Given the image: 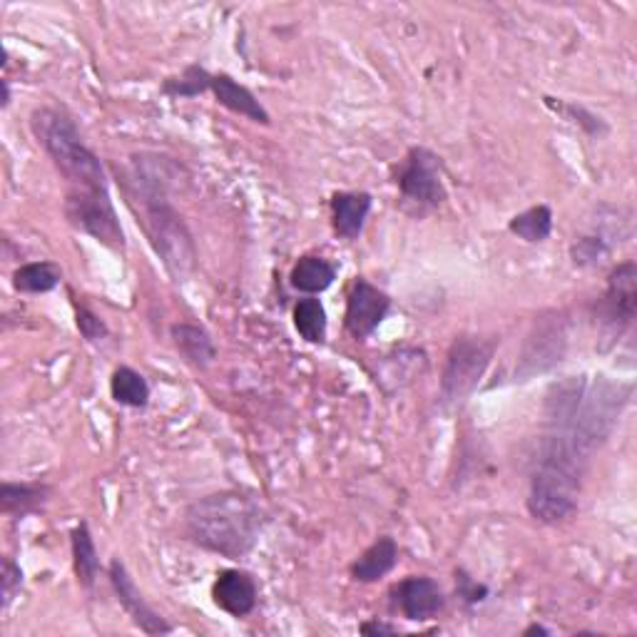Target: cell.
Masks as SVG:
<instances>
[{
	"mask_svg": "<svg viewBox=\"0 0 637 637\" xmlns=\"http://www.w3.org/2000/svg\"><path fill=\"white\" fill-rule=\"evenodd\" d=\"M180 164L162 155H135L130 160L125 192L132 208L140 204L142 230L152 250L172 276V282H188L198 266V246L182 220V214L170 202V190L180 182Z\"/></svg>",
	"mask_w": 637,
	"mask_h": 637,
	"instance_id": "obj_1",
	"label": "cell"
},
{
	"mask_svg": "<svg viewBox=\"0 0 637 637\" xmlns=\"http://www.w3.org/2000/svg\"><path fill=\"white\" fill-rule=\"evenodd\" d=\"M264 520V510L254 498L240 491H222L192 503L184 513V530L194 546L240 560L256 546Z\"/></svg>",
	"mask_w": 637,
	"mask_h": 637,
	"instance_id": "obj_2",
	"label": "cell"
},
{
	"mask_svg": "<svg viewBox=\"0 0 637 637\" xmlns=\"http://www.w3.org/2000/svg\"><path fill=\"white\" fill-rule=\"evenodd\" d=\"M30 130L38 145L48 152L68 190H110L108 172L100 158L82 142L75 122L63 110L40 108L30 115Z\"/></svg>",
	"mask_w": 637,
	"mask_h": 637,
	"instance_id": "obj_3",
	"label": "cell"
},
{
	"mask_svg": "<svg viewBox=\"0 0 637 637\" xmlns=\"http://www.w3.org/2000/svg\"><path fill=\"white\" fill-rule=\"evenodd\" d=\"M585 461L558 446L543 444L536 474L530 478L528 513L543 526H560L578 513Z\"/></svg>",
	"mask_w": 637,
	"mask_h": 637,
	"instance_id": "obj_4",
	"label": "cell"
},
{
	"mask_svg": "<svg viewBox=\"0 0 637 637\" xmlns=\"http://www.w3.org/2000/svg\"><path fill=\"white\" fill-rule=\"evenodd\" d=\"M496 338L476 334H461L454 338L446 354L444 376H441V401L446 406H464L476 394L481 378L486 376L493 354H496Z\"/></svg>",
	"mask_w": 637,
	"mask_h": 637,
	"instance_id": "obj_5",
	"label": "cell"
},
{
	"mask_svg": "<svg viewBox=\"0 0 637 637\" xmlns=\"http://www.w3.org/2000/svg\"><path fill=\"white\" fill-rule=\"evenodd\" d=\"M396 188L401 204L414 214L438 210L448 198L441 158L426 148H411L396 168Z\"/></svg>",
	"mask_w": 637,
	"mask_h": 637,
	"instance_id": "obj_6",
	"label": "cell"
},
{
	"mask_svg": "<svg viewBox=\"0 0 637 637\" xmlns=\"http://www.w3.org/2000/svg\"><path fill=\"white\" fill-rule=\"evenodd\" d=\"M65 218L82 234H88L112 252H125V230H122L110 190H68Z\"/></svg>",
	"mask_w": 637,
	"mask_h": 637,
	"instance_id": "obj_7",
	"label": "cell"
},
{
	"mask_svg": "<svg viewBox=\"0 0 637 637\" xmlns=\"http://www.w3.org/2000/svg\"><path fill=\"white\" fill-rule=\"evenodd\" d=\"M565 346H568V332H565L563 312L543 314L536 318L526 338V346H523L516 378L526 382L530 376L550 372L553 366L563 362Z\"/></svg>",
	"mask_w": 637,
	"mask_h": 637,
	"instance_id": "obj_8",
	"label": "cell"
},
{
	"mask_svg": "<svg viewBox=\"0 0 637 637\" xmlns=\"http://www.w3.org/2000/svg\"><path fill=\"white\" fill-rule=\"evenodd\" d=\"M637 314V266L623 262L608 276V290L600 302V326L610 342H620Z\"/></svg>",
	"mask_w": 637,
	"mask_h": 637,
	"instance_id": "obj_9",
	"label": "cell"
},
{
	"mask_svg": "<svg viewBox=\"0 0 637 637\" xmlns=\"http://www.w3.org/2000/svg\"><path fill=\"white\" fill-rule=\"evenodd\" d=\"M388 312H392V296L358 276L346 296L344 326L356 342H364V338L372 336L382 326Z\"/></svg>",
	"mask_w": 637,
	"mask_h": 637,
	"instance_id": "obj_10",
	"label": "cell"
},
{
	"mask_svg": "<svg viewBox=\"0 0 637 637\" xmlns=\"http://www.w3.org/2000/svg\"><path fill=\"white\" fill-rule=\"evenodd\" d=\"M108 578L112 590L118 595V603L125 608V613L130 615V620L135 623V628H140L145 635H170L174 633L172 625L162 618V615L148 605V600L142 598L140 588L132 580L130 570L125 568V563L120 558H112L108 565Z\"/></svg>",
	"mask_w": 637,
	"mask_h": 637,
	"instance_id": "obj_11",
	"label": "cell"
},
{
	"mask_svg": "<svg viewBox=\"0 0 637 637\" xmlns=\"http://www.w3.org/2000/svg\"><path fill=\"white\" fill-rule=\"evenodd\" d=\"M392 605L406 620L426 623L446 608V595L428 575H408L392 588Z\"/></svg>",
	"mask_w": 637,
	"mask_h": 637,
	"instance_id": "obj_12",
	"label": "cell"
},
{
	"mask_svg": "<svg viewBox=\"0 0 637 637\" xmlns=\"http://www.w3.org/2000/svg\"><path fill=\"white\" fill-rule=\"evenodd\" d=\"M212 600L220 610L232 615V618H246L256 608L260 588H256L252 573L228 568L220 570L212 583Z\"/></svg>",
	"mask_w": 637,
	"mask_h": 637,
	"instance_id": "obj_13",
	"label": "cell"
},
{
	"mask_svg": "<svg viewBox=\"0 0 637 637\" xmlns=\"http://www.w3.org/2000/svg\"><path fill=\"white\" fill-rule=\"evenodd\" d=\"M210 92L222 108H228L234 115H242L246 120L256 122V125H270L272 118L266 108L262 105L260 100H256L254 92L250 88L240 85L237 80L228 73H214L210 78Z\"/></svg>",
	"mask_w": 637,
	"mask_h": 637,
	"instance_id": "obj_14",
	"label": "cell"
},
{
	"mask_svg": "<svg viewBox=\"0 0 637 637\" xmlns=\"http://www.w3.org/2000/svg\"><path fill=\"white\" fill-rule=\"evenodd\" d=\"M374 208V200L368 192H336L328 210H332V228L342 240L354 242L362 237L368 212Z\"/></svg>",
	"mask_w": 637,
	"mask_h": 637,
	"instance_id": "obj_15",
	"label": "cell"
},
{
	"mask_svg": "<svg viewBox=\"0 0 637 637\" xmlns=\"http://www.w3.org/2000/svg\"><path fill=\"white\" fill-rule=\"evenodd\" d=\"M396 565H398V543L392 536H382L376 538L352 565H348V573H352V578L356 583L368 585L386 578Z\"/></svg>",
	"mask_w": 637,
	"mask_h": 637,
	"instance_id": "obj_16",
	"label": "cell"
},
{
	"mask_svg": "<svg viewBox=\"0 0 637 637\" xmlns=\"http://www.w3.org/2000/svg\"><path fill=\"white\" fill-rule=\"evenodd\" d=\"M53 488L46 483H13L6 481L0 486V513L6 518H26L30 513L46 508Z\"/></svg>",
	"mask_w": 637,
	"mask_h": 637,
	"instance_id": "obj_17",
	"label": "cell"
},
{
	"mask_svg": "<svg viewBox=\"0 0 637 637\" xmlns=\"http://www.w3.org/2000/svg\"><path fill=\"white\" fill-rule=\"evenodd\" d=\"M170 336L180 356L194 368H208L218 358V346H214L208 328L180 322L170 326Z\"/></svg>",
	"mask_w": 637,
	"mask_h": 637,
	"instance_id": "obj_18",
	"label": "cell"
},
{
	"mask_svg": "<svg viewBox=\"0 0 637 637\" xmlns=\"http://www.w3.org/2000/svg\"><path fill=\"white\" fill-rule=\"evenodd\" d=\"M70 546H73V568L78 575V583L82 590L92 593L100 575V556L92 540V533L88 520H80L78 526L70 530Z\"/></svg>",
	"mask_w": 637,
	"mask_h": 637,
	"instance_id": "obj_19",
	"label": "cell"
},
{
	"mask_svg": "<svg viewBox=\"0 0 637 637\" xmlns=\"http://www.w3.org/2000/svg\"><path fill=\"white\" fill-rule=\"evenodd\" d=\"M336 280V264L324 260V256H302L300 262L292 266L290 284L294 292H302L306 296L322 294Z\"/></svg>",
	"mask_w": 637,
	"mask_h": 637,
	"instance_id": "obj_20",
	"label": "cell"
},
{
	"mask_svg": "<svg viewBox=\"0 0 637 637\" xmlns=\"http://www.w3.org/2000/svg\"><path fill=\"white\" fill-rule=\"evenodd\" d=\"M63 282V270L55 262H28L13 272L18 294H48Z\"/></svg>",
	"mask_w": 637,
	"mask_h": 637,
	"instance_id": "obj_21",
	"label": "cell"
},
{
	"mask_svg": "<svg viewBox=\"0 0 637 637\" xmlns=\"http://www.w3.org/2000/svg\"><path fill=\"white\" fill-rule=\"evenodd\" d=\"M110 396L120 406L145 408L150 404V384L132 366H118L110 376Z\"/></svg>",
	"mask_w": 637,
	"mask_h": 637,
	"instance_id": "obj_22",
	"label": "cell"
},
{
	"mask_svg": "<svg viewBox=\"0 0 637 637\" xmlns=\"http://www.w3.org/2000/svg\"><path fill=\"white\" fill-rule=\"evenodd\" d=\"M294 328L306 344H324L326 342V332H328V318L322 300L316 296H304L294 304Z\"/></svg>",
	"mask_w": 637,
	"mask_h": 637,
	"instance_id": "obj_23",
	"label": "cell"
},
{
	"mask_svg": "<svg viewBox=\"0 0 637 637\" xmlns=\"http://www.w3.org/2000/svg\"><path fill=\"white\" fill-rule=\"evenodd\" d=\"M508 232L516 234L518 240L528 244H540L550 237L553 232V210L548 204H536V208H528L526 212L516 214L508 222Z\"/></svg>",
	"mask_w": 637,
	"mask_h": 637,
	"instance_id": "obj_24",
	"label": "cell"
},
{
	"mask_svg": "<svg viewBox=\"0 0 637 637\" xmlns=\"http://www.w3.org/2000/svg\"><path fill=\"white\" fill-rule=\"evenodd\" d=\"M210 78L212 73H208V68L188 65L180 75L162 82V92L170 98H198L202 92H210Z\"/></svg>",
	"mask_w": 637,
	"mask_h": 637,
	"instance_id": "obj_25",
	"label": "cell"
},
{
	"mask_svg": "<svg viewBox=\"0 0 637 637\" xmlns=\"http://www.w3.org/2000/svg\"><path fill=\"white\" fill-rule=\"evenodd\" d=\"M546 105L550 110L560 112L565 120L575 122V125H580L585 132H588L590 138H603L605 132H608V125H605V120L595 115V112L585 110L583 105H575V102H556L553 98H546Z\"/></svg>",
	"mask_w": 637,
	"mask_h": 637,
	"instance_id": "obj_26",
	"label": "cell"
},
{
	"mask_svg": "<svg viewBox=\"0 0 637 637\" xmlns=\"http://www.w3.org/2000/svg\"><path fill=\"white\" fill-rule=\"evenodd\" d=\"M610 254V244L600 234H585V237L575 240L570 246V260L580 270H588V266H598L605 256Z\"/></svg>",
	"mask_w": 637,
	"mask_h": 637,
	"instance_id": "obj_27",
	"label": "cell"
},
{
	"mask_svg": "<svg viewBox=\"0 0 637 637\" xmlns=\"http://www.w3.org/2000/svg\"><path fill=\"white\" fill-rule=\"evenodd\" d=\"M75 324H78V332L82 334V338H85V342H90V344H100L110 336L108 324L102 322L95 312H90L88 306L75 304Z\"/></svg>",
	"mask_w": 637,
	"mask_h": 637,
	"instance_id": "obj_28",
	"label": "cell"
},
{
	"mask_svg": "<svg viewBox=\"0 0 637 637\" xmlns=\"http://www.w3.org/2000/svg\"><path fill=\"white\" fill-rule=\"evenodd\" d=\"M456 593H458V598L464 600L466 608H474V605L488 598L486 585L471 578L466 570H456Z\"/></svg>",
	"mask_w": 637,
	"mask_h": 637,
	"instance_id": "obj_29",
	"label": "cell"
},
{
	"mask_svg": "<svg viewBox=\"0 0 637 637\" xmlns=\"http://www.w3.org/2000/svg\"><path fill=\"white\" fill-rule=\"evenodd\" d=\"M0 585H3V610L10 608L16 595L23 588V570L13 558L3 560V573H0Z\"/></svg>",
	"mask_w": 637,
	"mask_h": 637,
	"instance_id": "obj_30",
	"label": "cell"
},
{
	"mask_svg": "<svg viewBox=\"0 0 637 637\" xmlns=\"http://www.w3.org/2000/svg\"><path fill=\"white\" fill-rule=\"evenodd\" d=\"M358 633L368 635V637H386V635H396L398 625H392V623H384V620L374 618V620L362 623V628H358Z\"/></svg>",
	"mask_w": 637,
	"mask_h": 637,
	"instance_id": "obj_31",
	"label": "cell"
},
{
	"mask_svg": "<svg viewBox=\"0 0 637 637\" xmlns=\"http://www.w3.org/2000/svg\"><path fill=\"white\" fill-rule=\"evenodd\" d=\"M530 635H550V630L543 628V625H538V623H533V625H528L526 630H523V637H530Z\"/></svg>",
	"mask_w": 637,
	"mask_h": 637,
	"instance_id": "obj_32",
	"label": "cell"
},
{
	"mask_svg": "<svg viewBox=\"0 0 637 637\" xmlns=\"http://www.w3.org/2000/svg\"><path fill=\"white\" fill-rule=\"evenodd\" d=\"M10 105V85L8 80H3V110Z\"/></svg>",
	"mask_w": 637,
	"mask_h": 637,
	"instance_id": "obj_33",
	"label": "cell"
}]
</instances>
